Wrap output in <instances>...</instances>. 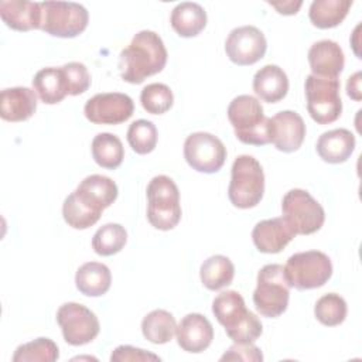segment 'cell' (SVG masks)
<instances>
[{
	"label": "cell",
	"mask_w": 362,
	"mask_h": 362,
	"mask_svg": "<svg viewBox=\"0 0 362 362\" xmlns=\"http://www.w3.org/2000/svg\"><path fill=\"white\" fill-rule=\"evenodd\" d=\"M165 64L167 49L161 37L154 31L141 30L120 52V78L137 85L146 78L161 72Z\"/></svg>",
	"instance_id": "1"
},
{
	"label": "cell",
	"mask_w": 362,
	"mask_h": 362,
	"mask_svg": "<svg viewBox=\"0 0 362 362\" xmlns=\"http://www.w3.org/2000/svg\"><path fill=\"white\" fill-rule=\"evenodd\" d=\"M228 119L239 141L252 146L272 143V122L260 102L250 95H239L228 106Z\"/></svg>",
	"instance_id": "2"
},
{
	"label": "cell",
	"mask_w": 362,
	"mask_h": 362,
	"mask_svg": "<svg viewBox=\"0 0 362 362\" xmlns=\"http://www.w3.org/2000/svg\"><path fill=\"white\" fill-rule=\"evenodd\" d=\"M228 197L233 206L249 209L256 206L264 192V174L260 163L247 154L235 158L230 170Z\"/></svg>",
	"instance_id": "3"
},
{
	"label": "cell",
	"mask_w": 362,
	"mask_h": 362,
	"mask_svg": "<svg viewBox=\"0 0 362 362\" xmlns=\"http://www.w3.org/2000/svg\"><path fill=\"white\" fill-rule=\"evenodd\" d=\"M147 219L156 229L170 230L181 221L180 191L173 178L156 175L147 185Z\"/></svg>",
	"instance_id": "4"
},
{
	"label": "cell",
	"mask_w": 362,
	"mask_h": 362,
	"mask_svg": "<svg viewBox=\"0 0 362 362\" xmlns=\"http://www.w3.org/2000/svg\"><path fill=\"white\" fill-rule=\"evenodd\" d=\"M290 284L281 264H266L257 273V286L253 291V304L257 313L267 318L281 315L288 305Z\"/></svg>",
	"instance_id": "5"
},
{
	"label": "cell",
	"mask_w": 362,
	"mask_h": 362,
	"mask_svg": "<svg viewBox=\"0 0 362 362\" xmlns=\"http://www.w3.org/2000/svg\"><path fill=\"white\" fill-rule=\"evenodd\" d=\"M284 274L290 287L297 290L318 288L331 279L332 263L320 250L298 252L287 259Z\"/></svg>",
	"instance_id": "6"
},
{
	"label": "cell",
	"mask_w": 362,
	"mask_h": 362,
	"mask_svg": "<svg viewBox=\"0 0 362 362\" xmlns=\"http://www.w3.org/2000/svg\"><path fill=\"white\" fill-rule=\"evenodd\" d=\"M40 30L59 38H74L88 27V10L74 1H42Z\"/></svg>",
	"instance_id": "7"
},
{
	"label": "cell",
	"mask_w": 362,
	"mask_h": 362,
	"mask_svg": "<svg viewBox=\"0 0 362 362\" xmlns=\"http://www.w3.org/2000/svg\"><path fill=\"white\" fill-rule=\"evenodd\" d=\"M339 81L310 74L305 79L307 110L318 124H329L342 113Z\"/></svg>",
	"instance_id": "8"
},
{
	"label": "cell",
	"mask_w": 362,
	"mask_h": 362,
	"mask_svg": "<svg viewBox=\"0 0 362 362\" xmlns=\"http://www.w3.org/2000/svg\"><path fill=\"white\" fill-rule=\"evenodd\" d=\"M281 211L297 235L315 233L325 221V212L321 204L310 192L300 188L286 192L281 201Z\"/></svg>",
	"instance_id": "9"
},
{
	"label": "cell",
	"mask_w": 362,
	"mask_h": 362,
	"mask_svg": "<svg viewBox=\"0 0 362 362\" xmlns=\"http://www.w3.org/2000/svg\"><path fill=\"white\" fill-rule=\"evenodd\" d=\"M57 321L66 344L81 346L93 341L100 324L93 311L79 303H65L57 311Z\"/></svg>",
	"instance_id": "10"
},
{
	"label": "cell",
	"mask_w": 362,
	"mask_h": 362,
	"mask_svg": "<svg viewBox=\"0 0 362 362\" xmlns=\"http://www.w3.org/2000/svg\"><path fill=\"white\" fill-rule=\"evenodd\" d=\"M184 158L188 165L205 174H214L222 168L226 160V147L214 134L197 132L184 141Z\"/></svg>",
	"instance_id": "11"
},
{
	"label": "cell",
	"mask_w": 362,
	"mask_h": 362,
	"mask_svg": "<svg viewBox=\"0 0 362 362\" xmlns=\"http://www.w3.org/2000/svg\"><path fill=\"white\" fill-rule=\"evenodd\" d=\"M133 110L132 98L120 92L96 93L83 107L85 117L95 124H120L132 117Z\"/></svg>",
	"instance_id": "12"
},
{
	"label": "cell",
	"mask_w": 362,
	"mask_h": 362,
	"mask_svg": "<svg viewBox=\"0 0 362 362\" xmlns=\"http://www.w3.org/2000/svg\"><path fill=\"white\" fill-rule=\"evenodd\" d=\"M267 49L264 34L255 25L233 28L225 42L228 58L236 65H253L262 59Z\"/></svg>",
	"instance_id": "13"
},
{
	"label": "cell",
	"mask_w": 362,
	"mask_h": 362,
	"mask_svg": "<svg viewBox=\"0 0 362 362\" xmlns=\"http://www.w3.org/2000/svg\"><path fill=\"white\" fill-rule=\"evenodd\" d=\"M272 143L283 153L298 150L305 137V123L303 117L293 110H283L270 117Z\"/></svg>",
	"instance_id": "14"
},
{
	"label": "cell",
	"mask_w": 362,
	"mask_h": 362,
	"mask_svg": "<svg viewBox=\"0 0 362 362\" xmlns=\"http://www.w3.org/2000/svg\"><path fill=\"white\" fill-rule=\"evenodd\" d=\"M177 342L180 348L189 354H199L205 351L214 339V328L209 320L199 314H187L175 329Z\"/></svg>",
	"instance_id": "15"
},
{
	"label": "cell",
	"mask_w": 362,
	"mask_h": 362,
	"mask_svg": "<svg viewBox=\"0 0 362 362\" xmlns=\"http://www.w3.org/2000/svg\"><path fill=\"white\" fill-rule=\"evenodd\" d=\"M296 235V230L284 216L260 221L252 230L253 243L262 253L281 252L294 239Z\"/></svg>",
	"instance_id": "16"
},
{
	"label": "cell",
	"mask_w": 362,
	"mask_h": 362,
	"mask_svg": "<svg viewBox=\"0 0 362 362\" xmlns=\"http://www.w3.org/2000/svg\"><path fill=\"white\" fill-rule=\"evenodd\" d=\"M308 64L313 75L338 79L345 65L342 48L332 40H321L308 49Z\"/></svg>",
	"instance_id": "17"
},
{
	"label": "cell",
	"mask_w": 362,
	"mask_h": 362,
	"mask_svg": "<svg viewBox=\"0 0 362 362\" xmlns=\"http://www.w3.org/2000/svg\"><path fill=\"white\" fill-rule=\"evenodd\" d=\"M37 109L35 90L27 86L6 88L0 93V116L7 122H24Z\"/></svg>",
	"instance_id": "18"
},
{
	"label": "cell",
	"mask_w": 362,
	"mask_h": 362,
	"mask_svg": "<svg viewBox=\"0 0 362 362\" xmlns=\"http://www.w3.org/2000/svg\"><path fill=\"white\" fill-rule=\"evenodd\" d=\"M0 17L11 30H37L41 25V6L27 0H3L0 1Z\"/></svg>",
	"instance_id": "19"
},
{
	"label": "cell",
	"mask_w": 362,
	"mask_h": 362,
	"mask_svg": "<svg viewBox=\"0 0 362 362\" xmlns=\"http://www.w3.org/2000/svg\"><path fill=\"white\" fill-rule=\"evenodd\" d=\"M253 90L260 100L277 103L288 92V78L280 66L264 65L253 76Z\"/></svg>",
	"instance_id": "20"
},
{
	"label": "cell",
	"mask_w": 362,
	"mask_h": 362,
	"mask_svg": "<svg viewBox=\"0 0 362 362\" xmlns=\"http://www.w3.org/2000/svg\"><path fill=\"white\" fill-rule=\"evenodd\" d=\"M315 150L325 163H344L355 150V136L346 129L328 130L318 137Z\"/></svg>",
	"instance_id": "21"
},
{
	"label": "cell",
	"mask_w": 362,
	"mask_h": 362,
	"mask_svg": "<svg viewBox=\"0 0 362 362\" xmlns=\"http://www.w3.org/2000/svg\"><path fill=\"white\" fill-rule=\"evenodd\" d=\"M170 23L180 37L191 38L205 28L206 11L198 3L182 1L173 8Z\"/></svg>",
	"instance_id": "22"
},
{
	"label": "cell",
	"mask_w": 362,
	"mask_h": 362,
	"mask_svg": "<svg viewBox=\"0 0 362 362\" xmlns=\"http://www.w3.org/2000/svg\"><path fill=\"white\" fill-rule=\"evenodd\" d=\"M112 283V274L106 264L99 262L83 263L75 274L76 288L88 297H99L107 293Z\"/></svg>",
	"instance_id": "23"
},
{
	"label": "cell",
	"mask_w": 362,
	"mask_h": 362,
	"mask_svg": "<svg viewBox=\"0 0 362 362\" xmlns=\"http://www.w3.org/2000/svg\"><path fill=\"white\" fill-rule=\"evenodd\" d=\"M83 199L90 202L93 206L99 209H106L110 206L117 198V185L116 182L100 174L88 175L81 181L78 188L75 189Z\"/></svg>",
	"instance_id": "24"
},
{
	"label": "cell",
	"mask_w": 362,
	"mask_h": 362,
	"mask_svg": "<svg viewBox=\"0 0 362 362\" xmlns=\"http://www.w3.org/2000/svg\"><path fill=\"white\" fill-rule=\"evenodd\" d=\"M33 88L38 98L47 105H55L68 95L62 68H42L33 78Z\"/></svg>",
	"instance_id": "25"
},
{
	"label": "cell",
	"mask_w": 362,
	"mask_h": 362,
	"mask_svg": "<svg viewBox=\"0 0 362 362\" xmlns=\"http://www.w3.org/2000/svg\"><path fill=\"white\" fill-rule=\"evenodd\" d=\"M212 313L218 322L225 328V331L236 327L247 314L243 297L235 291L228 290L218 294L212 303Z\"/></svg>",
	"instance_id": "26"
},
{
	"label": "cell",
	"mask_w": 362,
	"mask_h": 362,
	"mask_svg": "<svg viewBox=\"0 0 362 362\" xmlns=\"http://www.w3.org/2000/svg\"><path fill=\"white\" fill-rule=\"evenodd\" d=\"M102 212V209L83 199L76 191L71 192L62 205V216L74 229H88L93 226L99 221Z\"/></svg>",
	"instance_id": "27"
},
{
	"label": "cell",
	"mask_w": 362,
	"mask_h": 362,
	"mask_svg": "<svg viewBox=\"0 0 362 362\" xmlns=\"http://www.w3.org/2000/svg\"><path fill=\"white\" fill-rule=\"evenodd\" d=\"M351 6V0H314L308 17L317 28H334L344 21Z\"/></svg>",
	"instance_id": "28"
},
{
	"label": "cell",
	"mask_w": 362,
	"mask_h": 362,
	"mask_svg": "<svg viewBox=\"0 0 362 362\" xmlns=\"http://www.w3.org/2000/svg\"><path fill=\"white\" fill-rule=\"evenodd\" d=\"M202 284L208 290H221L229 286L235 276V266L232 260L223 255H214L204 260L199 269Z\"/></svg>",
	"instance_id": "29"
},
{
	"label": "cell",
	"mask_w": 362,
	"mask_h": 362,
	"mask_svg": "<svg viewBox=\"0 0 362 362\" xmlns=\"http://www.w3.org/2000/svg\"><path fill=\"white\" fill-rule=\"evenodd\" d=\"M175 318L165 310H153L141 321L143 337L156 345L170 342L175 334Z\"/></svg>",
	"instance_id": "30"
},
{
	"label": "cell",
	"mask_w": 362,
	"mask_h": 362,
	"mask_svg": "<svg viewBox=\"0 0 362 362\" xmlns=\"http://www.w3.org/2000/svg\"><path fill=\"white\" fill-rule=\"evenodd\" d=\"M92 157L98 165L107 170L117 168L124 158L120 139L112 133H99L92 140Z\"/></svg>",
	"instance_id": "31"
},
{
	"label": "cell",
	"mask_w": 362,
	"mask_h": 362,
	"mask_svg": "<svg viewBox=\"0 0 362 362\" xmlns=\"http://www.w3.org/2000/svg\"><path fill=\"white\" fill-rule=\"evenodd\" d=\"M127 242V232L119 223H106L99 228L92 238V247L99 256L119 253Z\"/></svg>",
	"instance_id": "32"
},
{
	"label": "cell",
	"mask_w": 362,
	"mask_h": 362,
	"mask_svg": "<svg viewBox=\"0 0 362 362\" xmlns=\"http://www.w3.org/2000/svg\"><path fill=\"white\" fill-rule=\"evenodd\" d=\"M59 358V351L57 344L49 338H37L27 344L20 345L14 355L13 362H54Z\"/></svg>",
	"instance_id": "33"
},
{
	"label": "cell",
	"mask_w": 362,
	"mask_h": 362,
	"mask_svg": "<svg viewBox=\"0 0 362 362\" xmlns=\"http://www.w3.org/2000/svg\"><path fill=\"white\" fill-rule=\"evenodd\" d=\"M348 308L345 300L335 293H328L320 297L314 307L315 318L327 327H335L344 322Z\"/></svg>",
	"instance_id": "34"
},
{
	"label": "cell",
	"mask_w": 362,
	"mask_h": 362,
	"mask_svg": "<svg viewBox=\"0 0 362 362\" xmlns=\"http://www.w3.org/2000/svg\"><path fill=\"white\" fill-rule=\"evenodd\" d=\"M157 129L153 122L139 119L127 129V143L137 154H148L157 146Z\"/></svg>",
	"instance_id": "35"
},
{
	"label": "cell",
	"mask_w": 362,
	"mask_h": 362,
	"mask_svg": "<svg viewBox=\"0 0 362 362\" xmlns=\"http://www.w3.org/2000/svg\"><path fill=\"white\" fill-rule=\"evenodd\" d=\"M140 102L143 109L151 115H163L171 109L174 96L171 89L165 83H150L143 88L140 93Z\"/></svg>",
	"instance_id": "36"
},
{
	"label": "cell",
	"mask_w": 362,
	"mask_h": 362,
	"mask_svg": "<svg viewBox=\"0 0 362 362\" xmlns=\"http://www.w3.org/2000/svg\"><path fill=\"white\" fill-rule=\"evenodd\" d=\"M62 68L68 95L76 96L86 92L90 86V75L82 62H68Z\"/></svg>",
	"instance_id": "37"
},
{
	"label": "cell",
	"mask_w": 362,
	"mask_h": 362,
	"mask_svg": "<svg viewBox=\"0 0 362 362\" xmlns=\"http://www.w3.org/2000/svg\"><path fill=\"white\" fill-rule=\"evenodd\" d=\"M263 332V325L260 320L249 311V314L232 329L226 331V335L235 344H252L255 342Z\"/></svg>",
	"instance_id": "38"
},
{
	"label": "cell",
	"mask_w": 362,
	"mask_h": 362,
	"mask_svg": "<svg viewBox=\"0 0 362 362\" xmlns=\"http://www.w3.org/2000/svg\"><path fill=\"white\" fill-rule=\"evenodd\" d=\"M221 361H263V355L260 348L252 344H235L232 345L222 356Z\"/></svg>",
	"instance_id": "39"
},
{
	"label": "cell",
	"mask_w": 362,
	"mask_h": 362,
	"mask_svg": "<svg viewBox=\"0 0 362 362\" xmlns=\"http://www.w3.org/2000/svg\"><path fill=\"white\" fill-rule=\"evenodd\" d=\"M112 362H126V361H133V362H141V361H160L158 355H154L151 352H147L141 348H134L132 345H120L117 346L112 355H110Z\"/></svg>",
	"instance_id": "40"
},
{
	"label": "cell",
	"mask_w": 362,
	"mask_h": 362,
	"mask_svg": "<svg viewBox=\"0 0 362 362\" xmlns=\"http://www.w3.org/2000/svg\"><path fill=\"white\" fill-rule=\"evenodd\" d=\"M346 93L349 98H352L354 100H361L362 95H361V72H355L352 76L348 78L346 82Z\"/></svg>",
	"instance_id": "41"
},
{
	"label": "cell",
	"mask_w": 362,
	"mask_h": 362,
	"mask_svg": "<svg viewBox=\"0 0 362 362\" xmlns=\"http://www.w3.org/2000/svg\"><path fill=\"white\" fill-rule=\"evenodd\" d=\"M272 7H274L280 14H284V16H291V14H296L298 11V8L301 7L303 1L298 0V1H281V3H276V1H267Z\"/></svg>",
	"instance_id": "42"
}]
</instances>
